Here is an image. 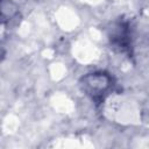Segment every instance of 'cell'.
Returning a JSON list of instances; mask_svg holds the SVG:
<instances>
[{"label":"cell","mask_w":149,"mask_h":149,"mask_svg":"<svg viewBox=\"0 0 149 149\" xmlns=\"http://www.w3.org/2000/svg\"><path fill=\"white\" fill-rule=\"evenodd\" d=\"M111 44L120 52H126L130 49V27L127 21H120L115 23L109 34Z\"/></svg>","instance_id":"obj_2"},{"label":"cell","mask_w":149,"mask_h":149,"mask_svg":"<svg viewBox=\"0 0 149 149\" xmlns=\"http://www.w3.org/2000/svg\"><path fill=\"white\" fill-rule=\"evenodd\" d=\"M79 87L94 104L100 105L113 91L114 79L109 73L104 71L90 72L80 78Z\"/></svg>","instance_id":"obj_1"}]
</instances>
